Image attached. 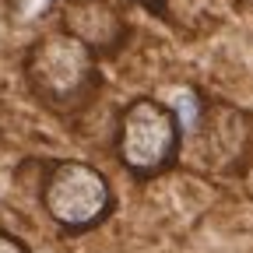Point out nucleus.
I'll return each mask as SVG.
<instances>
[{
	"mask_svg": "<svg viewBox=\"0 0 253 253\" xmlns=\"http://www.w3.org/2000/svg\"><path fill=\"white\" fill-rule=\"evenodd\" d=\"M60 32L74 36L95 56H113L126 42V18L113 0H67L60 11Z\"/></svg>",
	"mask_w": 253,
	"mask_h": 253,
	"instance_id": "39448f33",
	"label": "nucleus"
},
{
	"mask_svg": "<svg viewBox=\"0 0 253 253\" xmlns=\"http://www.w3.org/2000/svg\"><path fill=\"white\" fill-rule=\"evenodd\" d=\"M0 253H28V246L14 236V232H7V229H0Z\"/></svg>",
	"mask_w": 253,
	"mask_h": 253,
	"instance_id": "423d86ee",
	"label": "nucleus"
},
{
	"mask_svg": "<svg viewBox=\"0 0 253 253\" xmlns=\"http://www.w3.org/2000/svg\"><path fill=\"white\" fill-rule=\"evenodd\" d=\"M21 74L42 109L53 116H78L95 102V91L102 84L99 56L81 46L67 32H42L25 49Z\"/></svg>",
	"mask_w": 253,
	"mask_h": 253,
	"instance_id": "f257e3e1",
	"label": "nucleus"
},
{
	"mask_svg": "<svg viewBox=\"0 0 253 253\" xmlns=\"http://www.w3.org/2000/svg\"><path fill=\"white\" fill-rule=\"evenodd\" d=\"M116 158L134 179H155L183 158V120L172 106L141 95L116 120Z\"/></svg>",
	"mask_w": 253,
	"mask_h": 253,
	"instance_id": "f03ea898",
	"label": "nucleus"
},
{
	"mask_svg": "<svg viewBox=\"0 0 253 253\" xmlns=\"http://www.w3.org/2000/svg\"><path fill=\"white\" fill-rule=\"evenodd\" d=\"M194 162L214 176H243L253 158V120L232 102H204L194 123Z\"/></svg>",
	"mask_w": 253,
	"mask_h": 253,
	"instance_id": "20e7f679",
	"label": "nucleus"
},
{
	"mask_svg": "<svg viewBox=\"0 0 253 253\" xmlns=\"http://www.w3.org/2000/svg\"><path fill=\"white\" fill-rule=\"evenodd\" d=\"M39 204L63 232H91L113 214L116 197L106 172L81 158H56L39 183Z\"/></svg>",
	"mask_w": 253,
	"mask_h": 253,
	"instance_id": "7ed1b4c3",
	"label": "nucleus"
},
{
	"mask_svg": "<svg viewBox=\"0 0 253 253\" xmlns=\"http://www.w3.org/2000/svg\"><path fill=\"white\" fill-rule=\"evenodd\" d=\"M137 4H151V7H162L166 0H137Z\"/></svg>",
	"mask_w": 253,
	"mask_h": 253,
	"instance_id": "0eeeda50",
	"label": "nucleus"
}]
</instances>
